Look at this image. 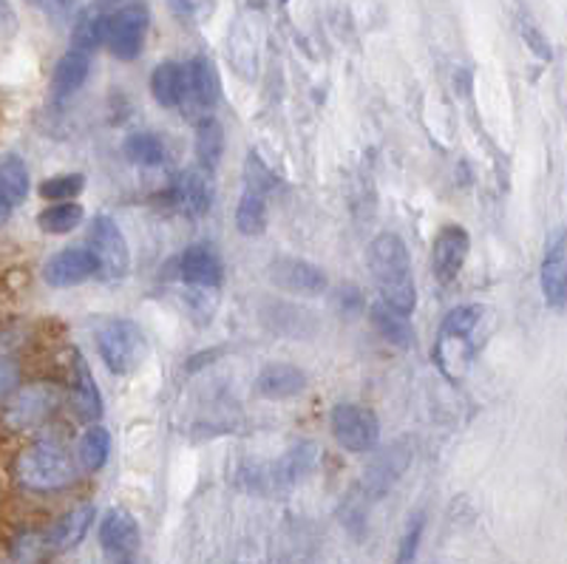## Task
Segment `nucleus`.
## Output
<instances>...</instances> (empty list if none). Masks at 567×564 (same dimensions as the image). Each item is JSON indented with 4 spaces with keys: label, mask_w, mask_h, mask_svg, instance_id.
Here are the masks:
<instances>
[{
    "label": "nucleus",
    "mask_w": 567,
    "mask_h": 564,
    "mask_svg": "<svg viewBox=\"0 0 567 564\" xmlns=\"http://www.w3.org/2000/svg\"><path fill=\"white\" fill-rule=\"evenodd\" d=\"M369 269L381 289V301L400 315H412L417 307V284L412 256L398 233H381L369 244Z\"/></svg>",
    "instance_id": "obj_1"
},
{
    "label": "nucleus",
    "mask_w": 567,
    "mask_h": 564,
    "mask_svg": "<svg viewBox=\"0 0 567 564\" xmlns=\"http://www.w3.org/2000/svg\"><path fill=\"white\" fill-rule=\"evenodd\" d=\"M483 307H457L443 318L437 343H434V363L449 380H463L471 360L477 355V332L483 324Z\"/></svg>",
    "instance_id": "obj_2"
},
{
    "label": "nucleus",
    "mask_w": 567,
    "mask_h": 564,
    "mask_svg": "<svg viewBox=\"0 0 567 564\" xmlns=\"http://www.w3.org/2000/svg\"><path fill=\"white\" fill-rule=\"evenodd\" d=\"M14 480L34 494H54L78 480V465L54 440L27 445L14 460Z\"/></svg>",
    "instance_id": "obj_3"
},
{
    "label": "nucleus",
    "mask_w": 567,
    "mask_h": 564,
    "mask_svg": "<svg viewBox=\"0 0 567 564\" xmlns=\"http://www.w3.org/2000/svg\"><path fill=\"white\" fill-rule=\"evenodd\" d=\"M100 358L114 375L136 372V366L145 360V335L131 318H109L94 329Z\"/></svg>",
    "instance_id": "obj_4"
},
{
    "label": "nucleus",
    "mask_w": 567,
    "mask_h": 564,
    "mask_svg": "<svg viewBox=\"0 0 567 564\" xmlns=\"http://www.w3.org/2000/svg\"><path fill=\"white\" fill-rule=\"evenodd\" d=\"M63 403V391L58 383L40 380L18 389L3 409V425L9 431H32L43 425Z\"/></svg>",
    "instance_id": "obj_5"
},
{
    "label": "nucleus",
    "mask_w": 567,
    "mask_h": 564,
    "mask_svg": "<svg viewBox=\"0 0 567 564\" xmlns=\"http://www.w3.org/2000/svg\"><path fill=\"white\" fill-rule=\"evenodd\" d=\"M151 27V12L145 3H128L105 18V43L116 60H136L145 45Z\"/></svg>",
    "instance_id": "obj_6"
},
{
    "label": "nucleus",
    "mask_w": 567,
    "mask_h": 564,
    "mask_svg": "<svg viewBox=\"0 0 567 564\" xmlns=\"http://www.w3.org/2000/svg\"><path fill=\"white\" fill-rule=\"evenodd\" d=\"M89 253L97 262V269L105 278L116 281L125 278L131 269V250L123 230L111 216H97L89 230Z\"/></svg>",
    "instance_id": "obj_7"
},
{
    "label": "nucleus",
    "mask_w": 567,
    "mask_h": 564,
    "mask_svg": "<svg viewBox=\"0 0 567 564\" xmlns=\"http://www.w3.org/2000/svg\"><path fill=\"white\" fill-rule=\"evenodd\" d=\"M332 434H336L338 443L343 445L352 454H367L378 445L381 440V423H378V414L367 406L358 403H341L332 409Z\"/></svg>",
    "instance_id": "obj_8"
},
{
    "label": "nucleus",
    "mask_w": 567,
    "mask_h": 564,
    "mask_svg": "<svg viewBox=\"0 0 567 564\" xmlns=\"http://www.w3.org/2000/svg\"><path fill=\"white\" fill-rule=\"evenodd\" d=\"M267 276H270V281L276 284L278 289L290 293V296H321L329 287L321 267L292 256H281L276 258V262H270Z\"/></svg>",
    "instance_id": "obj_9"
},
{
    "label": "nucleus",
    "mask_w": 567,
    "mask_h": 564,
    "mask_svg": "<svg viewBox=\"0 0 567 564\" xmlns=\"http://www.w3.org/2000/svg\"><path fill=\"white\" fill-rule=\"evenodd\" d=\"M471 253V236L465 227L445 225L437 233L432 247V269L440 284H452L463 273L465 258Z\"/></svg>",
    "instance_id": "obj_10"
},
{
    "label": "nucleus",
    "mask_w": 567,
    "mask_h": 564,
    "mask_svg": "<svg viewBox=\"0 0 567 564\" xmlns=\"http://www.w3.org/2000/svg\"><path fill=\"white\" fill-rule=\"evenodd\" d=\"M100 545L111 562H131L140 547V525L123 507H111L100 522Z\"/></svg>",
    "instance_id": "obj_11"
},
{
    "label": "nucleus",
    "mask_w": 567,
    "mask_h": 564,
    "mask_svg": "<svg viewBox=\"0 0 567 564\" xmlns=\"http://www.w3.org/2000/svg\"><path fill=\"white\" fill-rule=\"evenodd\" d=\"M221 100V80L219 71L213 65L210 58H194L185 63V100L182 105H194V109L210 114Z\"/></svg>",
    "instance_id": "obj_12"
},
{
    "label": "nucleus",
    "mask_w": 567,
    "mask_h": 564,
    "mask_svg": "<svg viewBox=\"0 0 567 564\" xmlns=\"http://www.w3.org/2000/svg\"><path fill=\"white\" fill-rule=\"evenodd\" d=\"M94 273H100L97 262L85 247H69V250H60L58 256L49 258V264L43 267V278L49 287H78V284L89 281Z\"/></svg>",
    "instance_id": "obj_13"
},
{
    "label": "nucleus",
    "mask_w": 567,
    "mask_h": 564,
    "mask_svg": "<svg viewBox=\"0 0 567 564\" xmlns=\"http://www.w3.org/2000/svg\"><path fill=\"white\" fill-rule=\"evenodd\" d=\"M171 202L185 216H205L213 202V185L205 167H187V171H182L174 180V187H171Z\"/></svg>",
    "instance_id": "obj_14"
},
{
    "label": "nucleus",
    "mask_w": 567,
    "mask_h": 564,
    "mask_svg": "<svg viewBox=\"0 0 567 564\" xmlns=\"http://www.w3.org/2000/svg\"><path fill=\"white\" fill-rule=\"evenodd\" d=\"M542 296L550 307L561 309L567 298V238L565 230H556L554 238L545 247V262H542Z\"/></svg>",
    "instance_id": "obj_15"
},
{
    "label": "nucleus",
    "mask_w": 567,
    "mask_h": 564,
    "mask_svg": "<svg viewBox=\"0 0 567 564\" xmlns=\"http://www.w3.org/2000/svg\"><path fill=\"white\" fill-rule=\"evenodd\" d=\"M179 278L190 287H219L225 281V264L210 244H190L179 256Z\"/></svg>",
    "instance_id": "obj_16"
},
{
    "label": "nucleus",
    "mask_w": 567,
    "mask_h": 564,
    "mask_svg": "<svg viewBox=\"0 0 567 564\" xmlns=\"http://www.w3.org/2000/svg\"><path fill=\"white\" fill-rule=\"evenodd\" d=\"M258 38H261V29L256 18H241L227 38V58L236 74L245 80H252L258 71Z\"/></svg>",
    "instance_id": "obj_17"
},
{
    "label": "nucleus",
    "mask_w": 567,
    "mask_h": 564,
    "mask_svg": "<svg viewBox=\"0 0 567 564\" xmlns=\"http://www.w3.org/2000/svg\"><path fill=\"white\" fill-rule=\"evenodd\" d=\"M307 389V375L292 363H270L256 378V391L267 400H290Z\"/></svg>",
    "instance_id": "obj_18"
},
{
    "label": "nucleus",
    "mask_w": 567,
    "mask_h": 564,
    "mask_svg": "<svg viewBox=\"0 0 567 564\" xmlns=\"http://www.w3.org/2000/svg\"><path fill=\"white\" fill-rule=\"evenodd\" d=\"M71 403H74V411H78L80 420H100L103 414V398H100L97 380L91 375L89 363L80 352H74V378H71Z\"/></svg>",
    "instance_id": "obj_19"
},
{
    "label": "nucleus",
    "mask_w": 567,
    "mask_h": 564,
    "mask_svg": "<svg viewBox=\"0 0 567 564\" xmlns=\"http://www.w3.org/2000/svg\"><path fill=\"white\" fill-rule=\"evenodd\" d=\"M91 525H94V505L85 502V505L71 507L69 513H63L54 522L52 531L45 533V545L52 551H71V547H78L83 542Z\"/></svg>",
    "instance_id": "obj_20"
},
{
    "label": "nucleus",
    "mask_w": 567,
    "mask_h": 564,
    "mask_svg": "<svg viewBox=\"0 0 567 564\" xmlns=\"http://www.w3.org/2000/svg\"><path fill=\"white\" fill-rule=\"evenodd\" d=\"M318 465V445L316 443H298L296 449H290L287 454L278 457V462L272 465V485L276 488H290L296 482L307 480V476L316 471Z\"/></svg>",
    "instance_id": "obj_21"
},
{
    "label": "nucleus",
    "mask_w": 567,
    "mask_h": 564,
    "mask_svg": "<svg viewBox=\"0 0 567 564\" xmlns=\"http://www.w3.org/2000/svg\"><path fill=\"white\" fill-rule=\"evenodd\" d=\"M89 71H91L89 54L74 52V49L65 52L52 71L54 100H69L71 94H78V91L83 89L85 80H89Z\"/></svg>",
    "instance_id": "obj_22"
},
{
    "label": "nucleus",
    "mask_w": 567,
    "mask_h": 564,
    "mask_svg": "<svg viewBox=\"0 0 567 564\" xmlns=\"http://www.w3.org/2000/svg\"><path fill=\"white\" fill-rule=\"evenodd\" d=\"M151 94L162 109H179L185 100V65L165 60L151 74Z\"/></svg>",
    "instance_id": "obj_23"
},
{
    "label": "nucleus",
    "mask_w": 567,
    "mask_h": 564,
    "mask_svg": "<svg viewBox=\"0 0 567 564\" xmlns=\"http://www.w3.org/2000/svg\"><path fill=\"white\" fill-rule=\"evenodd\" d=\"M29 167L18 154L0 156V202L12 211L29 196Z\"/></svg>",
    "instance_id": "obj_24"
},
{
    "label": "nucleus",
    "mask_w": 567,
    "mask_h": 564,
    "mask_svg": "<svg viewBox=\"0 0 567 564\" xmlns=\"http://www.w3.org/2000/svg\"><path fill=\"white\" fill-rule=\"evenodd\" d=\"M105 18L109 14L97 12V9H83L78 18L71 20V49L89 54V58L91 52H97L105 43Z\"/></svg>",
    "instance_id": "obj_25"
},
{
    "label": "nucleus",
    "mask_w": 567,
    "mask_h": 564,
    "mask_svg": "<svg viewBox=\"0 0 567 564\" xmlns=\"http://www.w3.org/2000/svg\"><path fill=\"white\" fill-rule=\"evenodd\" d=\"M372 324L374 329L381 332L383 340L394 343V347H414V329L409 324V315L394 312L392 307H386L383 301H378L372 307Z\"/></svg>",
    "instance_id": "obj_26"
},
{
    "label": "nucleus",
    "mask_w": 567,
    "mask_h": 564,
    "mask_svg": "<svg viewBox=\"0 0 567 564\" xmlns=\"http://www.w3.org/2000/svg\"><path fill=\"white\" fill-rule=\"evenodd\" d=\"M221 156H225V129H221L219 120L205 116L196 125V160L205 171H213L221 162Z\"/></svg>",
    "instance_id": "obj_27"
},
{
    "label": "nucleus",
    "mask_w": 567,
    "mask_h": 564,
    "mask_svg": "<svg viewBox=\"0 0 567 564\" xmlns=\"http://www.w3.org/2000/svg\"><path fill=\"white\" fill-rule=\"evenodd\" d=\"M85 211L78 202H58V205L45 207L38 216V227L43 233H52V236H65V233L78 230L83 225Z\"/></svg>",
    "instance_id": "obj_28"
},
{
    "label": "nucleus",
    "mask_w": 567,
    "mask_h": 564,
    "mask_svg": "<svg viewBox=\"0 0 567 564\" xmlns=\"http://www.w3.org/2000/svg\"><path fill=\"white\" fill-rule=\"evenodd\" d=\"M236 227L241 236H261L267 230V196L245 191L236 207Z\"/></svg>",
    "instance_id": "obj_29"
},
{
    "label": "nucleus",
    "mask_w": 567,
    "mask_h": 564,
    "mask_svg": "<svg viewBox=\"0 0 567 564\" xmlns=\"http://www.w3.org/2000/svg\"><path fill=\"white\" fill-rule=\"evenodd\" d=\"M111 454V434L103 425H91L85 429V434L80 437V449L78 457L83 462L85 471H100L109 462Z\"/></svg>",
    "instance_id": "obj_30"
},
{
    "label": "nucleus",
    "mask_w": 567,
    "mask_h": 564,
    "mask_svg": "<svg viewBox=\"0 0 567 564\" xmlns=\"http://www.w3.org/2000/svg\"><path fill=\"white\" fill-rule=\"evenodd\" d=\"M125 160L142 167H156L165 162V142L156 134H131L123 145Z\"/></svg>",
    "instance_id": "obj_31"
},
{
    "label": "nucleus",
    "mask_w": 567,
    "mask_h": 564,
    "mask_svg": "<svg viewBox=\"0 0 567 564\" xmlns=\"http://www.w3.org/2000/svg\"><path fill=\"white\" fill-rule=\"evenodd\" d=\"M85 191V176L83 174H60L52 176V180H45L40 185V196L49 202H74L80 193Z\"/></svg>",
    "instance_id": "obj_32"
},
{
    "label": "nucleus",
    "mask_w": 567,
    "mask_h": 564,
    "mask_svg": "<svg viewBox=\"0 0 567 564\" xmlns=\"http://www.w3.org/2000/svg\"><path fill=\"white\" fill-rule=\"evenodd\" d=\"M216 0H168V9L179 23H199L213 12Z\"/></svg>",
    "instance_id": "obj_33"
},
{
    "label": "nucleus",
    "mask_w": 567,
    "mask_h": 564,
    "mask_svg": "<svg viewBox=\"0 0 567 564\" xmlns=\"http://www.w3.org/2000/svg\"><path fill=\"white\" fill-rule=\"evenodd\" d=\"M420 539H423V516H417L414 522H409V531L403 533V539H400L398 564H414V562H417Z\"/></svg>",
    "instance_id": "obj_34"
},
{
    "label": "nucleus",
    "mask_w": 567,
    "mask_h": 564,
    "mask_svg": "<svg viewBox=\"0 0 567 564\" xmlns=\"http://www.w3.org/2000/svg\"><path fill=\"white\" fill-rule=\"evenodd\" d=\"M45 547H49L45 545V536L40 539L38 533H23V536H20L18 542L12 545V556L18 558L20 564H32L43 556Z\"/></svg>",
    "instance_id": "obj_35"
},
{
    "label": "nucleus",
    "mask_w": 567,
    "mask_h": 564,
    "mask_svg": "<svg viewBox=\"0 0 567 564\" xmlns=\"http://www.w3.org/2000/svg\"><path fill=\"white\" fill-rule=\"evenodd\" d=\"M18 383H20V366L14 363L12 358H7V355H0V403L12 398L14 391H18Z\"/></svg>",
    "instance_id": "obj_36"
},
{
    "label": "nucleus",
    "mask_w": 567,
    "mask_h": 564,
    "mask_svg": "<svg viewBox=\"0 0 567 564\" xmlns=\"http://www.w3.org/2000/svg\"><path fill=\"white\" fill-rule=\"evenodd\" d=\"M523 34H525V43H528L530 49H534V52L539 54V58L550 60V45H548V40H545V34H542L539 29H536L534 23H530V20H525V23H523Z\"/></svg>",
    "instance_id": "obj_37"
},
{
    "label": "nucleus",
    "mask_w": 567,
    "mask_h": 564,
    "mask_svg": "<svg viewBox=\"0 0 567 564\" xmlns=\"http://www.w3.org/2000/svg\"><path fill=\"white\" fill-rule=\"evenodd\" d=\"M78 3L80 0H45V9H49V14H52L58 23H65V20H71Z\"/></svg>",
    "instance_id": "obj_38"
},
{
    "label": "nucleus",
    "mask_w": 567,
    "mask_h": 564,
    "mask_svg": "<svg viewBox=\"0 0 567 564\" xmlns=\"http://www.w3.org/2000/svg\"><path fill=\"white\" fill-rule=\"evenodd\" d=\"M12 9H9V0H0V32L7 27H12Z\"/></svg>",
    "instance_id": "obj_39"
},
{
    "label": "nucleus",
    "mask_w": 567,
    "mask_h": 564,
    "mask_svg": "<svg viewBox=\"0 0 567 564\" xmlns=\"http://www.w3.org/2000/svg\"><path fill=\"white\" fill-rule=\"evenodd\" d=\"M116 3H123V0H94V9H97V12H105V9H114Z\"/></svg>",
    "instance_id": "obj_40"
},
{
    "label": "nucleus",
    "mask_w": 567,
    "mask_h": 564,
    "mask_svg": "<svg viewBox=\"0 0 567 564\" xmlns=\"http://www.w3.org/2000/svg\"><path fill=\"white\" fill-rule=\"evenodd\" d=\"M9 218V207L3 205V202H0V225H3V222H7Z\"/></svg>",
    "instance_id": "obj_41"
},
{
    "label": "nucleus",
    "mask_w": 567,
    "mask_h": 564,
    "mask_svg": "<svg viewBox=\"0 0 567 564\" xmlns=\"http://www.w3.org/2000/svg\"><path fill=\"white\" fill-rule=\"evenodd\" d=\"M32 7H45V0H29Z\"/></svg>",
    "instance_id": "obj_42"
},
{
    "label": "nucleus",
    "mask_w": 567,
    "mask_h": 564,
    "mask_svg": "<svg viewBox=\"0 0 567 564\" xmlns=\"http://www.w3.org/2000/svg\"><path fill=\"white\" fill-rule=\"evenodd\" d=\"M284 3H287V0H284Z\"/></svg>",
    "instance_id": "obj_43"
}]
</instances>
